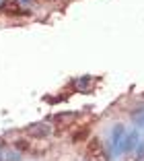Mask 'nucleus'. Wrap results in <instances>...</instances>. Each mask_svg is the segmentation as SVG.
<instances>
[{"label":"nucleus","mask_w":144,"mask_h":161,"mask_svg":"<svg viewBox=\"0 0 144 161\" xmlns=\"http://www.w3.org/2000/svg\"><path fill=\"white\" fill-rule=\"evenodd\" d=\"M2 10H4L6 15H21V13H25V10L21 8L19 0H4V4H2Z\"/></svg>","instance_id":"nucleus-1"},{"label":"nucleus","mask_w":144,"mask_h":161,"mask_svg":"<svg viewBox=\"0 0 144 161\" xmlns=\"http://www.w3.org/2000/svg\"><path fill=\"white\" fill-rule=\"evenodd\" d=\"M87 153H89L91 157L101 155V143H99V141H91V143H89V147H87Z\"/></svg>","instance_id":"nucleus-2"}]
</instances>
